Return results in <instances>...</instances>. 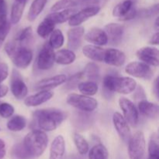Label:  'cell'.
<instances>
[{
	"label": "cell",
	"mask_w": 159,
	"mask_h": 159,
	"mask_svg": "<svg viewBox=\"0 0 159 159\" xmlns=\"http://www.w3.org/2000/svg\"><path fill=\"white\" fill-rule=\"evenodd\" d=\"M159 42V34L158 31H157L155 34H153V36L152 37L150 40V43L153 45H158Z\"/></svg>",
	"instance_id": "48"
},
{
	"label": "cell",
	"mask_w": 159,
	"mask_h": 159,
	"mask_svg": "<svg viewBox=\"0 0 159 159\" xmlns=\"http://www.w3.org/2000/svg\"><path fill=\"white\" fill-rule=\"evenodd\" d=\"M74 51L68 49H61L54 53V62L62 65H68L75 61Z\"/></svg>",
	"instance_id": "23"
},
{
	"label": "cell",
	"mask_w": 159,
	"mask_h": 159,
	"mask_svg": "<svg viewBox=\"0 0 159 159\" xmlns=\"http://www.w3.org/2000/svg\"><path fill=\"white\" fill-rule=\"evenodd\" d=\"M158 20H159V18H158V17H157L156 20H155V30H156L157 31H158V29H159Z\"/></svg>",
	"instance_id": "51"
},
{
	"label": "cell",
	"mask_w": 159,
	"mask_h": 159,
	"mask_svg": "<svg viewBox=\"0 0 159 159\" xmlns=\"http://www.w3.org/2000/svg\"><path fill=\"white\" fill-rule=\"evenodd\" d=\"M105 50L99 46L93 44L85 45L82 48V53L89 59L94 61L103 62Z\"/></svg>",
	"instance_id": "21"
},
{
	"label": "cell",
	"mask_w": 159,
	"mask_h": 159,
	"mask_svg": "<svg viewBox=\"0 0 159 159\" xmlns=\"http://www.w3.org/2000/svg\"><path fill=\"white\" fill-rule=\"evenodd\" d=\"M76 12H77V10L75 9H64V10L60 11V12H53L52 13L48 14L46 18L51 20L54 24L63 23L69 20L70 18L75 13H76Z\"/></svg>",
	"instance_id": "22"
},
{
	"label": "cell",
	"mask_w": 159,
	"mask_h": 159,
	"mask_svg": "<svg viewBox=\"0 0 159 159\" xmlns=\"http://www.w3.org/2000/svg\"><path fill=\"white\" fill-rule=\"evenodd\" d=\"M54 27H55V24L48 19L45 18L39 24L38 27L37 29V33L42 38H47L54 31Z\"/></svg>",
	"instance_id": "31"
},
{
	"label": "cell",
	"mask_w": 159,
	"mask_h": 159,
	"mask_svg": "<svg viewBox=\"0 0 159 159\" xmlns=\"http://www.w3.org/2000/svg\"><path fill=\"white\" fill-rule=\"evenodd\" d=\"M26 125V120L25 119L24 116L16 115L14 116L8 121L7 123V128L10 131L19 132L21 131L22 130L25 128Z\"/></svg>",
	"instance_id": "28"
},
{
	"label": "cell",
	"mask_w": 159,
	"mask_h": 159,
	"mask_svg": "<svg viewBox=\"0 0 159 159\" xmlns=\"http://www.w3.org/2000/svg\"><path fill=\"white\" fill-rule=\"evenodd\" d=\"M15 1H27V0H15Z\"/></svg>",
	"instance_id": "53"
},
{
	"label": "cell",
	"mask_w": 159,
	"mask_h": 159,
	"mask_svg": "<svg viewBox=\"0 0 159 159\" xmlns=\"http://www.w3.org/2000/svg\"><path fill=\"white\" fill-rule=\"evenodd\" d=\"M113 122L115 129L118 133L121 139L125 142H127L131 137L130 127L126 120L119 112L114 113L113 116Z\"/></svg>",
	"instance_id": "13"
},
{
	"label": "cell",
	"mask_w": 159,
	"mask_h": 159,
	"mask_svg": "<svg viewBox=\"0 0 159 159\" xmlns=\"http://www.w3.org/2000/svg\"><path fill=\"white\" fill-rule=\"evenodd\" d=\"M67 102L71 107L85 112H93L97 108L98 102L94 98L84 95L71 93L67 96Z\"/></svg>",
	"instance_id": "5"
},
{
	"label": "cell",
	"mask_w": 159,
	"mask_h": 159,
	"mask_svg": "<svg viewBox=\"0 0 159 159\" xmlns=\"http://www.w3.org/2000/svg\"><path fill=\"white\" fill-rule=\"evenodd\" d=\"M65 154V139L61 135L56 137L52 141L50 149L49 159H64Z\"/></svg>",
	"instance_id": "20"
},
{
	"label": "cell",
	"mask_w": 159,
	"mask_h": 159,
	"mask_svg": "<svg viewBox=\"0 0 159 159\" xmlns=\"http://www.w3.org/2000/svg\"><path fill=\"white\" fill-rule=\"evenodd\" d=\"M109 0H84L83 5L87 6H97L101 8L105 6Z\"/></svg>",
	"instance_id": "45"
},
{
	"label": "cell",
	"mask_w": 159,
	"mask_h": 159,
	"mask_svg": "<svg viewBox=\"0 0 159 159\" xmlns=\"http://www.w3.org/2000/svg\"><path fill=\"white\" fill-rule=\"evenodd\" d=\"M8 75H9V67L6 63L2 62L0 63V85L7 79Z\"/></svg>",
	"instance_id": "44"
},
{
	"label": "cell",
	"mask_w": 159,
	"mask_h": 159,
	"mask_svg": "<svg viewBox=\"0 0 159 159\" xmlns=\"http://www.w3.org/2000/svg\"><path fill=\"white\" fill-rule=\"evenodd\" d=\"M119 105L124 113V117L127 124L134 127L138 125L139 115L134 104L129 99L126 97H121L119 99Z\"/></svg>",
	"instance_id": "7"
},
{
	"label": "cell",
	"mask_w": 159,
	"mask_h": 159,
	"mask_svg": "<svg viewBox=\"0 0 159 159\" xmlns=\"http://www.w3.org/2000/svg\"><path fill=\"white\" fill-rule=\"evenodd\" d=\"M27 1H15L11 9L10 21L12 24H16L20 21Z\"/></svg>",
	"instance_id": "25"
},
{
	"label": "cell",
	"mask_w": 159,
	"mask_h": 159,
	"mask_svg": "<svg viewBox=\"0 0 159 159\" xmlns=\"http://www.w3.org/2000/svg\"><path fill=\"white\" fill-rule=\"evenodd\" d=\"M33 36V30L31 26H27V27L24 28L23 30H22L20 31V34L17 35V37H16L15 41L16 42L19 44L22 45L23 43L26 42L27 40H29Z\"/></svg>",
	"instance_id": "36"
},
{
	"label": "cell",
	"mask_w": 159,
	"mask_h": 159,
	"mask_svg": "<svg viewBox=\"0 0 159 159\" xmlns=\"http://www.w3.org/2000/svg\"><path fill=\"white\" fill-rule=\"evenodd\" d=\"M9 91V88H8L6 85H0V98L4 97L5 96H6V94L8 93Z\"/></svg>",
	"instance_id": "49"
},
{
	"label": "cell",
	"mask_w": 159,
	"mask_h": 159,
	"mask_svg": "<svg viewBox=\"0 0 159 159\" xmlns=\"http://www.w3.org/2000/svg\"><path fill=\"white\" fill-rule=\"evenodd\" d=\"M86 41L93 43L96 46H103L108 43V38L105 31L100 28L94 27L90 29L84 36Z\"/></svg>",
	"instance_id": "18"
},
{
	"label": "cell",
	"mask_w": 159,
	"mask_h": 159,
	"mask_svg": "<svg viewBox=\"0 0 159 159\" xmlns=\"http://www.w3.org/2000/svg\"><path fill=\"white\" fill-rule=\"evenodd\" d=\"M108 151L102 144H98L91 148L89 153V159H108Z\"/></svg>",
	"instance_id": "33"
},
{
	"label": "cell",
	"mask_w": 159,
	"mask_h": 159,
	"mask_svg": "<svg viewBox=\"0 0 159 159\" xmlns=\"http://www.w3.org/2000/svg\"><path fill=\"white\" fill-rule=\"evenodd\" d=\"M126 73L133 77L148 80L153 77V71L149 65L141 61H133L129 63L125 68Z\"/></svg>",
	"instance_id": "8"
},
{
	"label": "cell",
	"mask_w": 159,
	"mask_h": 159,
	"mask_svg": "<svg viewBox=\"0 0 159 159\" xmlns=\"http://www.w3.org/2000/svg\"><path fill=\"white\" fill-rule=\"evenodd\" d=\"M103 85L110 92L128 95L136 89L137 82L130 77L107 75L103 79Z\"/></svg>",
	"instance_id": "4"
},
{
	"label": "cell",
	"mask_w": 159,
	"mask_h": 159,
	"mask_svg": "<svg viewBox=\"0 0 159 159\" xmlns=\"http://www.w3.org/2000/svg\"><path fill=\"white\" fill-rule=\"evenodd\" d=\"M7 22V6L5 0H0V26Z\"/></svg>",
	"instance_id": "42"
},
{
	"label": "cell",
	"mask_w": 159,
	"mask_h": 159,
	"mask_svg": "<svg viewBox=\"0 0 159 159\" xmlns=\"http://www.w3.org/2000/svg\"><path fill=\"white\" fill-rule=\"evenodd\" d=\"M14 107L7 102L0 103V116L2 118H9L13 115Z\"/></svg>",
	"instance_id": "39"
},
{
	"label": "cell",
	"mask_w": 159,
	"mask_h": 159,
	"mask_svg": "<svg viewBox=\"0 0 159 159\" xmlns=\"http://www.w3.org/2000/svg\"><path fill=\"white\" fill-rule=\"evenodd\" d=\"M137 57L141 62L149 66L158 67L159 65V55L158 48L153 47H144L137 51Z\"/></svg>",
	"instance_id": "10"
},
{
	"label": "cell",
	"mask_w": 159,
	"mask_h": 159,
	"mask_svg": "<svg viewBox=\"0 0 159 159\" xmlns=\"http://www.w3.org/2000/svg\"><path fill=\"white\" fill-rule=\"evenodd\" d=\"M77 86L80 93H82L84 96H94L98 92L97 83L93 81H85V82H79Z\"/></svg>",
	"instance_id": "29"
},
{
	"label": "cell",
	"mask_w": 159,
	"mask_h": 159,
	"mask_svg": "<svg viewBox=\"0 0 159 159\" xmlns=\"http://www.w3.org/2000/svg\"><path fill=\"white\" fill-rule=\"evenodd\" d=\"M48 0H34L30 7L27 18L30 21H34L44 9Z\"/></svg>",
	"instance_id": "26"
},
{
	"label": "cell",
	"mask_w": 159,
	"mask_h": 159,
	"mask_svg": "<svg viewBox=\"0 0 159 159\" xmlns=\"http://www.w3.org/2000/svg\"><path fill=\"white\" fill-rule=\"evenodd\" d=\"M85 30L82 26H74L68 31V50L77 51L81 47Z\"/></svg>",
	"instance_id": "14"
},
{
	"label": "cell",
	"mask_w": 159,
	"mask_h": 159,
	"mask_svg": "<svg viewBox=\"0 0 159 159\" xmlns=\"http://www.w3.org/2000/svg\"><path fill=\"white\" fill-rule=\"evenodd\" d=\"M65 43V37L61 30H54L50 35L48 43L53 49H59L63 46Z\"/></svg>",
	"instance_id": "32"
},
{
	"label": "cell",
	"mask_w": 159,
	"mask_h": 159,
	"mask_svg": "<svg viewBox=\"0 0 159 159\" xmlns=\"http://www.w3.org/2000/svg\"><path fill=\"white\" fill-rule=\"evenodd\" d=\"M82 74H83V76H85L87 79H89V81L95 82L99 77V67L93 62H90L87 64Z\"/></svg>",
	"instance_id": "34"
},
{
	"label": "cell",
	"mask_w": 159,
	"mask_h": 159,
	"mask_svg": "<svg viewBox=\"0 0 159 159\" xmlns=\"http://www.w3.org/2000/svg\"><path fill=\"white\" fill-rule=\"evenodd\" d=\"M23 146L30 157H40L43 155L48 144V137L41 130H33L25 136Z\"/></svg>",
	"instance_id": "2"
},
{
	"label": "cell",
	"mask_w": 159,
	"mask_h": 159,
	"mask_svg": "<svg viewBox=\"0 0 159 159\" xmlns=\"http://www.w3.org/2000/svg\"><path fill=\"white\" fill-rule=\"evenodd\" d=\"M5 51L16 67L19 68L25 69L30 65L33 60V53L31 50L19 44L16 41L6 43Z\"/></svg>",
	"instance_id": "3"
},
{
	"label": "cell",
	"mask_w": 159,
	"mask_h": 159,
	"mask_svg": "<svg viewBox=\"0 0 159 159\" xmlns=\"http://www.w3.org/2000/svg\"><path fill=\"white\" fill-rule=\"evenodd\" d=\"M54 96V93L50 90H41L37 93L28 96L25 99L24 103L26 107H37L48 102Z\"/></svg>",
	"instance_id": "19"
},
{
	"label": "cell",
	"mask_w": 159,
	"mask_h": 159,
	"mask_svg": "<svg viewBox=\"0 0 159 159\" xmlns=\"http://www.w3.org/2000/svg\"><path fill=\"white\" fill-rule=\"evenodd\" d=\"M126 61V55L123 51L120 50L110 48L105 50L103 62L109 65L120 67L124 65Z\"/></svg>",
	"instance_id": "15"
},
{
	"label": "cell",
	"mask_w": 159,
	"mask_h": 159,
	"mask_svg": "<svg viewBox=\"0 0 159 159\" xmlns=\"http://www.w3.org/2000/svg\"><path fill=\"white\" fill-rule=\"evenodd\" d=\"M137 12H138V11L135 9V8L133 7L131 9H130V12H129L125 16H124L123 18L120 19V20H122V21H127V20H133V19H134L135 17L137 16Z\"/></svg>",
	"instance_id": "46"
},
{
	"label": "cell",
	"mask_w": 159,
	"mask_h": 159,
	"mask_svg": "<svg viewBox=\"0 0 159 159\" xmlns=\"http://www.w3.org/2000/svg\"><path fill=\"white\" fill-rule=\"evenodd\" d=\"M84 0H59L54 3L51 7L52 12H58L64 9H72L73 7L83 5Z\"/></svg>",
	"instance_id": "27"
},
{
	"label": "cell",
	"mask_w": 159,
	"mask_h": 159,
	"mask_svg": "<svg viewBox=\"0 0 159 159\" xmlns=\"http://www.w3.org/2000/svg\"><path fill=\"white\" fill-rule=\"evenodd\" d=\"M6 143L4 141L0 139V159H2L6 156Z\"/></svg>",
	"instance_id": "47"
},
{
	"label": "cell",
	"mask_w": 159,
	"mask_h": 159,
	"mask_svg": "<svg viewBox=\"0 0 159 159\" xmlns=\"http://www.w3.org/2000/svg\"><path fill=\"white\" fill-rule=\"evenodd\" d=\"M54 51L48 43H45L40 49L37 59V67L39 69H51L54 64Z\"/></svg>",
	"instance_id": "9"
},
{
	"label": "cell",
	"mask_w": 159,
	"mask_h": 159,
	"mask_svg": "<svg viewBox=\"0 0 159 159\" xmlns=\"http://www.w3.org/2000/svg\"><path fill=\"white\" fill-rule=\"evenodd\" d=\"M10 89L12 95L17 99H23L26 96L28 93V89L26 83L22 79L20 73L13 71L11 78Z\"/></svg>",
	"instance_id": "12"
},
{
	"label": "cell",
	"mask_w": 159,
	"mask_h": 159,
	"mask_svg": "<svg viewBox=\"0 0 159 159\" xmlns=\"http://www.w3.org/2000/svg\"><path fill=\"white\" fill-rule=\"evenodd\" d=\"M106 34L112 44L116 45L120 43L122 40L123 34H124V26L119 23H111L106 25L104 28Z\"/></svg>",
	"instance_id": "17"
},
{
	"label": "cell",
	"mask_w": 159,
	"mask_h": 159,
	"mask_svg": "<svg viewBox=\"0 0 159 159\" xmlns=\"http://www.w3.org/2000/svg\"><path fill=\"white\" fill-rule=\"evenodd\" d=\"M34 118L40 130L44 132L52 131L66 119L67 114L57 109L48 108L36 110Z\"/></svg>",
	"instance_id": "1"
},
{
	"label": "cell",
	"mask_w": 159,
	"mask_h": 159,
	"mask_svg": "<svg viewBox=\"0 0 159 159\" xmlns=\"http://www.w3.org/2000/svg\"><path fill=\"white\" fill-rule=\"evenodd\" d=\"M148 155H159L158 138L155 133L151 136L148 143Z\"/></svg>",
	"instance_id": "37"
},
{
	"label": "cell",
	"mask_w": 159,
	"mask_h": 159,
	"mask_svg": "<svg viewBox=\"0 0 159 159\" xmlns=\"http://www.w3.org/2000/svg\"><path fill=\"white\" fill-rule=\"evenodd\" d=\"M153 85H154L153 91L155 92V95H156V96L158 97V78H156V79H155Z\"/></svg>",
	"instance_id": "50"
},
{
	"label": "cell",
	"mask_w": 159,
	"mask_h": 159,
	"mask_svg": "<svg viewBox=\"0 0 159 159\" xmlns=\"http://www.w3.org/2000/svg\"><path fill=\"white\" fill-rule=\"evenodd\" d=\"M133 7V2L131 0H125L115 6L113 10V16L118 17L120 19L123 18L130 12V10Z\"/></svg>",
	"instance_id": "30"
},
{
	"label": "cell",
	"mask_w": 159,
	"mask_h": 159,
	"mask_svg": "<svg viewBox=\"0 0 159 159\" xmlns=\"http://www.w3.org/2000/svg\"><path fill=\"white\" fill-rule=\"evenodd\" d=\"M73 140L76 146L78 152L80 155H85L89 152V144L86 140L79 133H75L73 134Z\"/></svg>",
	"instance_id": "35"
},
{
	"label": "cell",
	"mask_w": 159,
	"mask_h": 159,
	"mask_svg": "<svg viewBox=\"0 0 159 159\" xmlns=\"http://www.w3.org/2000/svg\"><path fill=\"white\" fill-rule=\"evenodd\" d=\"M158 4L154 5L152 7L148 9H143L139 12H137V16H141L142 17H150L158 14Z\"/></svg>",
	"instance_id": "40"
},
{
	"label": "cell",
	"mask_w": 159,
	"mask_h": 159,
	"mask_svg": "<svg viewBox=\"0 0 159 159\" xmlns=\"http://www.w3.org/2000/svg\"><path fill=\"white\" fill-rule=\"evenodd\" d=\"M11 29L10 23L6 22L3 25L0 26V49H1L3 43H4L5 40H6V37L9 34V31Z\"/></svg>",
	"instance_id": "41"
},
{
	"label": "cell",
	"mask_w": 159,
	"mask_h": 159,
	"mask_svg": "<svg viewBox=\"0 0 159 159\" xmlns=\"http://www.w3.org/2000/svg\"><path fill=\"white\" fill-rule=\"evenodd\" d=\"M138 110L143 116L148 118H155L158 115V106L147 100L139 102Z\"/></svg>",
	"instance_id": "24"
},
{
	"label": "cell",
	"mask_w": 159,
	"mask_h": 159,
	"mask_svg": "<svg viewBox=\"0 0 159 159\" xmlns=\"http://www.w3.org/2000/svg\"><path fill=\"white\" fill-rule=\"evenodd\" d=\"M100 8L97 6H87L75 13L68 20V24L71 26H79L82 23L91 17L97 15L100 11Z\"/></svg>",
	"instance_id": "11"
},
{
	"label": "cell",
	"mask_w": 159,
	"mask_h": 159,
	"mask_svg": "<svg viewBox=\"0 0 159 159\" xmlns=\"http://www.w3.org/2000/svg\"><path fill=\"white\" fill-rule=\"evenodd\" d=\"M83 77V74L82 72L78 73L75 74V75H73L72 77H71L69 79V80H67V89H73L75 85H78V84L79 83V80H80Z\"/></svg>",
	"instance_id": "43"
},
{
	"label": "cell",
	"mask_w": 159,
	"mask_h": 159,
	"mask_svg": "<svg viewBox=\"0 0 159 159\" xmlns=\"http://www.w3.org/2000/svg\"><path fill=\"white\" fill-rule=\"evenodd\" d=\"M12 155L17 159H27L30 157L23 144H17L14 148L13 150H12Z\"/></svg>",
	"instance_id": "38"
},
{
	"label": "cell",
	"mask_w": 159,
	"mask_h": 159,
	"mask_svg": "<svg viewBox=\"0 0 159 159\" xmlns=\"http://www.w3.org/2000/svg\"><path fill=\"white\" fill-rule=\"evenodd\" d=\"M148 159H159V155H148Z\"/></svg>",
	"instance_id": "52"
},
{
	"label": "cell",
	"mask_w": 159,
	"mask_h": 159,
	"mask_svg": "<svg viewBox=\"0 0 159 159\" xmlns=\"http://www.w3.org/2000/svg\"><path fill=\"white\" fill-rule=\"evenodd\" d=\"M67 81V77L65 75L61 74L52 77L43 79L36 83L35 89L40 90H50L56 88L59 85H63Z\"/></svg>",
	"instance_id": "16"
},
{
	"label": "cell",
	"mask_w": 159,
	"mask_h": 159,
	"mask_svg": "<svg viewBox=\"0 0 159 159\" xmlns=\"http://www.w3.org/2000/svg\"><path fill=\"white\" fill-rule=\"evenodd\" d=\"M145 138L142 131H138L128 141V154L130 159H142L145 152Z\"/></svg>",
	"instance_id": "6"
}]
</instances>
